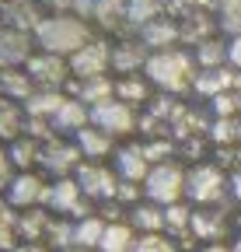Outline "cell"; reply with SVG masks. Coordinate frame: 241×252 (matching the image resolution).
Returning <instances> with one entry per match:
<instances>
[{
  "mask_svg": "<svg viewBox=\"0 0 241 252\" xmlns=\"http://www.w3.org/2000/svg\"><path fill=\"white\" fill-rule=\"evenodd\" d=\"M147 172H150V161H147L143 147H123L115 154V175L123 182H143Z\"/></svg>",
  "mask_w": 241,
  "mask_h": 252,
  "instance_id": "5bb4252c",
  "label": "cell"
},
{
  "mask_svg": "<svg viewBox=\"0 0 241 252\" xmlns=\"http://www.w3.org/2000/svg\"><path fill=\"white\" fill-rule=\"evenodd\" d=\"M46 224H49V217H46V210H21L18 214V238H25V242H39V238H46Z\"/></svg>",
  "mask_w": 241,
  "mask_h": 252,
  "instance_id": "603a6c76",
  "label": "cell"
},
{
  "mask_svg": "<svg viewBox=\"0 0 241 252\" xmlns=\"http://www.w3.org/2000/svg\"><path fill=\"white\" fill-rule=\"evenodd\" d=\"M91 126H98V130L108 133V137H126V133H133V126H136L133 105L119 102V98H108V102L91 109Z\"/></svg>",
  "mask_w": 241,
  "mask_h": 252,
  "instance_id": "8992f818",
  "label": "cell"
},
{
  "mask_svg": "<svg viewBox=\"0 0 241 252\" xmlns=\"http://www.w3.org/2000/svg\"><path fill=\"white\" fill-rule=\"evenodd\" d=\"M192 235L196 238H220L224 235V214L220 210H192Z\"/></svg>",
  "mask_w": 241,
  "mask_h": 252,
  "instance_id": "cb8c5ba5",
  "label": "cell"
},
{
  "mask_svg": "<svg viewBox=\"0 0 241 252\" xmlns=\"http://www.w3.org/2000/svg\"><path fill=\"white\" fill-rule=\"evenodd\" d=\"M115 94V84L108 81V77H87V81H77L74 84V98L80 102V105H102V102H108Z\"/></svg>",
  "mask_w": 241,
  "mask_h": 252,
  "instance_id": "e0dca14e",
  "label": "cell"
},
{
  "mask_svg": "<svg viewBox=\"0 0 241 252\" xmlns=\"http://www.w3.org/2000/svg\"><path fill=\"white\" fill-rule=\"evenodd\" d=\"M133 252H178V245L171 242V235L154 231V235H136Z\"/></svg>",
  "mask_w": 241,
  "mask_h": 252,
  "instance_id": "836d02e7",
  "label": "cell"
},
{
  "mask_svg": "<svg viewBox=\"0 0 241 252\" xmlns=\"http://www.w3.org/2000/svg\"><path fill=\"white\" fill-rule=\"evenodd\" d=\"M46 189L49 186L35 172H21V175H14L7 182V203L18 207V210H32V207H39L46 200Z\"/></svg>",
  "mask_w": 241,
  "mask_h": 252,
  "instance_id": "9c48e42d",
  "label": "cell"
},
{
  "mask_svg": "<svg viewBox=\"0 0 241 252\" xmlns=\"http://www.w3.org/2000/svg\"><path fill=\"white\" fill-rule=\"evenodd\" d=\"M217 25L231 35H241V0H220L217 4Z\"/></svg>",
  "mask_w": 241,
  "mask_h": 252,
  "instance_id": "4dcf8cb0",
  "label": "cell"
},
{
  "mask_svg": "<svg viewBox=\"0 0 241 252\" xmlns=\"http://www.w3.org/2000/svg\"><path fill=\"white\" fill-rule=\"evenodd\" d=\"M115 98H119V102H126V105H136V102H143V98H147V81H140L136 74L123 77V81L115 84Z\"/></svg>",
  "mask_w": 241,
  "mask_h": 252,
  "instance_id": "1f68e13d",
  "label": "cell"
},
{
  "mask_svg": "<svg viewBox=\"0 0 241 252\" xmlns=\"http://www.w3.org/2000/svg\"><path fill=\"white\" fill-rule=\"evenodd\" d=\"M231 249H234V252H241V235H238V242H234V245H231Z\"/></svg>",
  "mask_w": 241,
  "mask_h": 252,
  "instance_id": "f6af8a7d",
  "label": "cell"
},
{
  "mask_svg": "<svg viewBox=\"0 0 241 252\" xmlns=\"http://www.w3.org/2000/svg\"><path fill=\"white\" fill-rule=\"evenodd\" d=\"M130 224L140 235L164 231V207H158V203H133L130 207Z\"/></svg>",
  "mask_w": 241,
  "mask_h": 252,
  "instance_id": "ac0fdd59",
  "label": "cell"
},
{
  "mask_svg": "<svg viewBox=\"0 0 241 252\" xmlns=\"http://www.w3.org/2000/svg\"><path fill=\"white\" fill-rule=\"evenodd\" d=\"M108 67H112V49H108V42H98V39H91L87 46H80V49L70 56V74H74L77 81L105 77Z\"/></svg>",
  "mask_w": 241,
  "mask_h": 252,
  "instance_id": "52a82bcc",
  "label": "cell"
},
{
  "mask_svg": "<svg viewBox=\"0 0 241 252\" xmlns=\"http://www.w3.org/2000/svg\"><path fill=\"white\" fill-rule=\"evenodd\" d=\"M227 186L231 182H227V175L217 165H199V168H192L186 175V196L192 203H199V207H214V203L224 200Z\"/></svg>",
  "mask_w": 241,
  "mask_h": 252,
  "instance_id": "277c9868",
  "label": "cell"
},
{
  "mask_svg": "<svg viewBox=\"0 0 241 252\" xmlns=\"http://www.w3.org/2000/svg\"><path fill=\"white\" fill-rule=\"evenodd\" d=\"M214 140L217 144H231V140H241V123H234V119H217L214 123Z\"/></svg>",
  "mask_w": 241,
  "mask_h": 252,
  "instance_id": "8d00e7d4",
  "label": "cell"
},
{
  "mask_svg": "<svg viewBox=\"0 0 241 252\" xmlns=\"http://www.w3.org/2000/svg\"><path fill=\"white\" fill-rule=\"evenodd\" d=\"M25 70H28V77H32L35 84H42L46 91H53V88H59L67 81V74H70V63H63V56H53V53H42V56H32L25 63Z\"/></svg>",
  "mask_w": 241,
  "mask_h": 252,
  "instance_id": "30bf717a",
  "label": "cell"
},
{
  "mask_svg": "<svg viewBox=\"0 0 241 252\" xmlns=\"http://www.w3.org/2000/svg\"><path fill=\"white\" fill-rule=\"evenodd\" d=\"M227 63H231V67H241V35H234L227 42Z\"/></svg>",
  "mask_w": 241,
  "mask_h": 252,
  "instance_id": "f35d334b",
  "label": "cell"
},
{
  "mask_svg": "<svg viewBox=\"0 0 241 252\" xmlns=\"http://www.w3.org/2000/svg\"><path fill=\"white\" fill-rule=\"evenodd\" d=\"M147 53H143V42H133V39H126V42H119V46H112V67L115 70H123L126 77L130 74H136L140 67H147Z\"/></svg>",
  "mask_w": 241,
  "mask_h": 252,
  "instance_id": "2e32d148",
  "label": "cell"
},
{
  "mask_svg": "<svg viewBox=\"0 0 241 252\" xmlns=\"http://www.w3.org/2000/svg\"><path fill=\"white\" fill-rule=\"evenodd\" d=\"M18 245V214L0 203V252H11Z\"/></svg>",
  "mask_w": 241,
  "mask_h": 252,
  "instance_id": "f546056e",
  "label": "cell"
},
{
  "mask_svg": "<svg viewBox=\"0 0 241 252\" xmlns=\"http://www.w3.org/2000/svg\"><path fill=\"white\" fill-rule=\"evenodd\" d=\"M11 252H49V249H46L42 242H18Z\"/></svg>",
  "mask_w": 241,
  "mask_h": 252,
  "instance_id": "ab89813d",
  "label": "cell"
},
{
  "mask_svg": "<svg viewBox=\"0 0 241 252\" xmlns=\"http://www.w3.org/2000/svg\"><path fill=\"white\" fill-rule=\"evenodd\" d=\"M74 137H77V151H80V154H87V158H95V161H98V158H105V154L112 151V137H108V133H102L98 126H84V130H80V133H74Z\"/></svg>",
  "mask_w": 241,
  "mask_h": 252,
  "instance_id": "44dd1931",
  "label": "cell"
},
{
  "mask_svg": "<svg viewBox=\"0 0 241 252\" xmlns=\"http://www.w3.org/2000/svg\"><path fill=\"white\" fill-rule=\"evenodd\" d=\"M164 235H175V238L192 235V210L182 207V203L164 207Z\"/></svg>",
  "mask_w": 241,
  "mask_h": 252,
  "instance_id": "d4e9b609",
  "label": "cell"
},
{
  "mask_svg": "<svg viewBox=\"0 0 241 252\" xmlns=\"http://www.w3.org/2000/svg\"><path fill=\"white\" fill-rule=\"evenodd\" d=\"M46 242L53 249H74V220H63V217H49L46 224Z\"/></svg>",
  "mask_w": 241,
  "mask_h": 252,
  "instance_id": "83f0119b",
  "label": "cell"
},
{
  "mask_svg": "<svg viewBox=\"0 0 241 252\" xmlns=\"http://www.w3.org/2000/svg\"><path fill=\"white\" fill-rule=\"evenodd\" d=\"M133 242H136L133 224H126V220H112V224H105L98 252H133Z\"/></svg>",
  "mask_w": 241,
  "mask_h": 252,
  "instance_id": "d6986e66",
  "label": "cell"
},
{
  "mask_svg": "<svg viewBox=\"0 0 241 252\" xmlns=\"http://www.w3.org/2000/svg\"><path fill=\"white\" fill-rule=\"evenodd\" d=\"M143 70H147V77L154 81L161 91H171V94L192 88V81H196L192 56L182 53V49H161V53H154V56L147 60Z\"/></svg>",
  "mask_w": 241,
  "mask_h": 252,
  "instance_id": "7a4b0ae2",
  "label": "cell"
},
{
  "mask_svg": "<svg viewBox=\"0 0 241 252\" xmlns=\"http://www.w3.org/2000/svg\"><path fill=\"white\" fill-rule=\"evenodd\" d=\"M192 88H196L199 94H206V98H217V94H224V91H234V88H238V74H234L231 67L199 70V74H196V81H192Z\"/></svg>",
  "mask_w": 241,
  "mask_h": 252,
  "instance_id": "4fadbf2b",
  "label": "cell"
},
{
  "mask_svg": "<svg viewBox=\"0 0 241 252\" xmlns=\"http://www.w3.org/2000/svg\"><path fill=\"white\" fill-rule=\"evenodd\" d=\"M0 91H4V98H32V77H25V70H4L0 74Z\"/></svg>",
  "mask_w": 241,
  "mask_h": 252,
  "instance_id": "4316f807",
  "label": "cell"
},
{
  "mask_svg": "<svg viewBox=\"0 0 241 252\" xmlns=\"http://www.w3.org/2000/svg\"><path fill=\"white\" fill-rule=\"evenodd\" d=\"M210 102H214L217 119H234L241 112V94L238 91H224V94H217V98H210Z\"/></svg>",
  "mask_w": 241,
  "mask_h": 252,
  "instance_id": "d590c367",
  "label": "cell"
},
{
  "mask_svg": "<svg viewBox=\"0 0 241 252\" xmlns=\"http://www.w3.org/2000/svg\"><path fill=\"white\" fill-rule=\"evenodd\" d=\"M161 11V0H126V18L133 25H147V21H154V14Z\"/></svg>",
  "mask_w": 241,
  "mask_h": 252,
  "instance_id": "e575fe53",
  "label": "cell"
},
{
  "mask_svg": "<svg viewBox=\"0 0 241 252\" xmlns=\"http://www.w3.org/2000/svg\"><path fill=\"white\" fill-rule=\"evenodd\" d=\"M87 119H91V112H84V105L77 98H63V105L56 109V116L49 119L53 130H63V133H80Z\"/></svg>",
  "mask_w": 241,
  "mask_h": 252,
  "instance_id": "9a60e30c",
  "label": "cell"
},
{
  "mask_svg": "<svg viewBox=\"0 0 241 252\" xmlns=\"http://www.w3.org/2000/svg\"><path fill=\"white\" fill-rule=\"evenodd\" d=\"M192 60L199 63V70H214V67H224L227 49H224V42H217V39H203V42L196 46Z\"/></svg>",
  "mask_w": 241,
  "mask_h": 252,
  "instance_id": "484cf974",
  "label": "cell"
},
{
  "mask_svg": "<svg viewBox=\"0 0 241 252\" xmlns=\"http://www.w3.org/2000/svg\"><path fill=\"white\" fill-rule=\"evenodd\" d=\"M143 189H147V200L158 203V207H175L178 200L186 196V172L178 168L175 161H161L147 172L143 179Z\"/></svg>",
  "mask_w": 241,
  "mask_h": 252,
  "instance_id": "3957f363",
  "label": "cell"
},
{
  "mask_svg": "<svg viewBox=\"0 0 241 252\" xmlns=\"http://www.w3.org/2000/svg\"><path fill=\"white\" fill-rule=\"evenodd\" d=\"M102 235H105V220L102 217H80V220H74V245L77 249H95L98 252V245H102Z\"/></svg>",
  "mask_w": 241,
  "mask_h": 252,
  "instance_id": "ffe728a7",
  "label": "cell"
},
{
  "mask_svg": "<svg viewBox=\"0 0 241 252\" xmlns=\"http://www.w3.org/2000/svg\"><path fill=\"white\" fill-rule=\"evenodd\" d=\"M203 252H234L231 245H220V242H210V245H203Z\"/></svg>",
  "mask_w": 241,
  "mask_h": 252,
  "instance_id": "b9f144b4",
  "label": "cell"
},
{
  "mask_svg": "<svg viewBox=\"0 0 241 252\" xmlns=\"http://www.w3.org/2000/svg\"><path fill=\"white\" fill-rule=\"evenodd\" d=\"M231 196H234V200L241 203V168H238V172L231 175Z\"/></svg>",
  "mask_w": 241,
  "mask_h": 252,
  "instance_id": "60d3db41",
  "label": "cell"
},
{
  "mask_svg": "<svg viewBox=\"0 0 241 252\" xmlns=\"http://www.w3.org/2000/svg\"><path fill=\"white\" fill-rule=\"evenodd\" d=\"M35 39L42 42L46 53L53 56H74L80 46L91 42V32L84 28L80 18H67V14H53L46 21L35 25Z\"/></svg>",
  "mask_w": 241,
  "mask_h": 252,
  "instance_id": "6da1fadb",
  "label": "cell"
},
{
  "mask_svg": "<svg viewBox=\"0 0 241 252\" xmlns=\"http://www.w3.org/2000/svg\"><path fill=\"white\" fill-rule=\"evenodd\" d=\"M67 252H95V249H77V245H74V249H67Z\"/></svg>",
  "mask_w": 241,
  "mask_h": 252,
  "instance_id": "ee69618b",
  "label": "cell"
},
{
  "mask_svg": "<svg viewBox=\"0 0 241 252\" xmlns=\"http://www.w3.org/2000/svg\"><path fill=\"white\" fill-rule=\"evenodd\" d=\"M59 105H63V94L59 91H35L32 98L25 102V112H28V119H46L49 123Z\"/></svg>",
  "mask_w": 241,
  "mask_h": 252,
  "instance_id": "7402d4cb",
  "label": "cell"
},
{
  "mask_svg": "<svg viewBox=\"0 0 241 252\" xmlns=\"http://www.w3.org/2000/svg\"><path fill=\"white\" fill-rule=\"evenodd\" d=\"M39 154H42V144L32 140V137H25V140H14V147H11V161H14L18 168H28V165L39 161Z\"/></svg>",
  "mask_w": 241,
  "mask_h": 252,
  "instance_id": "d6a6232c",
  "label": "cell"
},
{
  "mask_svg": "<svg viewBox=\"0 0 241 252\" xmlns=\"http://www.w3.org/2000/svg\"><path fill=\"white\" fill-rule=\"evenodd\" d=\"M21 123H25L21 109H18L11 98H0V137H4V140H14V137L21 133Z\"/></svg>",
  "mask_w": 241,
  "mask_h": 252,
  "instance_id": "f1b7e54d",
  "label": "cell"
},
{
  "mask_svg": "<svg viewBox=\"0 0 241 252\" xmlns=\"http://www.w3.org/2000/svg\"><path fill=\"white\" fill-rule=\"evenodd\" d=\"M95 14L108 25L112 18H123L126 14V0H98V4H95ZM115 25V21H112Z\"/></svg>",
  "mask_w": 241,
  "mask_h": 252,
  "instance_id": "74e56055",
  "label": "cell"
},
{
  "mask_svg": "<svg viewBox=\"0 0 241 252\" xmlns=\"http://www.w3.org/2000/svg\"><path fill=\"white\" fill-rule=\"evenodd\" d=\"M74 182L80 186V193H84L87 200H115V193H119V175L108 172V168L98 165V161L77 165V168H74Z\"/></svg>",
  "mask_w": 241,
  "mask_h": 252,
  "instance_id": "5b68a950",
  "label": "cell"
},
{
  "mask_svg": "<svg viewBox=\"0 0 241 252\" xmlns=\"http://www.w3.org/2000/svg\"><path fill=\"white\" fill-rule=\"evenodd\" d=\"M7 161H11V154H4V151H0V182L7 179Z\"/></svg>",
  "mask_w": 241,
  "mask_h": 252,
  "instance_id": "7bdbcfd3",
  "label": "cell"
},
{
  "mask_svg": "<svg viewBox=\"0 0 241 252\" xmlns=\"http://www.w3.org/2000/svg\"><path fill=\"white\" fill-rule=\"evenodd\" d=\"M39 161H42L49 172H56L59 179H67V172L80 165V151H77V144L70 147V144L46 140V144H42V154H39Z\"/></svg>",
  "mask_w": 241,
  "mask_h": 252,
  "instance_id": "8fae6325",
  "label": "cell"
},
{
  "mask_svg": "<svg viewBox=\"0 0 241 252\" xmlns=\"http://www.w3.org/2000/svg\"><path fill=\"white\" fill-rule=\"evenodd\" d=\"M234 91H238V94H241V77H238V88H234Z\"/></svg>",
  "mask_w": 241,
  "mask_h": 252,
  "instance_id": "bcb514c9",
  "label": "cell"
},
{
  "mask_svg": "<svg viewBox=\"0 0 241 252\" xmlns=\"http://www.w3.org/2000/svg\"><path fill=\"white\" fill-rule=\"evenodd\" d=\"M178 39H182V28H178L175 21H168V18H154V21H147L140 28V42L143 46H154L158 53L161 49H175Z\"/></svg>",
  "mask_w": 241,
  "mask_h": 252,
  "instance_id": "7c38bea8",
  "label": "cell"
},
{
  "mask_svg": "<svg viewBox=\"0 0 241 252\" xmlns=\"http://www.w3.org/2000/svg\"><path fill=\"white\" fill-rule=\"evenodd\" d=\"M49 210H56V214H67V217H87L84 210H87V203H84V193H80V186L74 182V179H56L49 189H46V200H42Z\"/></svg>",
  "mask_w": 241,
  "mask_h": 252,
  "instance_id": "ba28073f",
  "label": "cell"
}]
</instances>
